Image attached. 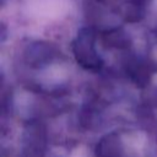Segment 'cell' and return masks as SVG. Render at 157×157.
Instances as JSON below:
<instances>
[{"label":"cell","instance_id":"obj_1","mask_svg":"<svg viewBox=\"0 0 157 157\" xmlns=\"http://www.w3.org/2000/svg\"><path fill=\"white\" fill-rule=\"evenodd\" d=\"M21 157H44L47 150V130L43 123L31 120L22 134Z\"/></svg>","mask_w":157,"mask_h":157},{"label":"cell","instance_id":"obj_2","mask_svg":"<svg viewBox=\"0 0 157 157\" xmlns=\"http://www.w3.org/2000/svg\"><path fill=\"white\" fill-rule=\"evenodd\" d=\"M97 157H124V145L119 135L110 132L104 135L96 146Z\"/></svg>","mask_w":157,"mask_h":157}]
</instances>
